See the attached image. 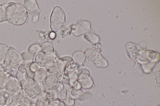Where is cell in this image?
<instances>
[{
	"mask_svg": "<svg viewBox=\"0 0 160 106\" xmlns=\"http://www.w3.org/2000/svg\"><path fill=\"white\" fill-rule=\"evenodd\" d=\"M27 9L22 4L15 3L8 6L6 11L7 21L16 25H21L26 22L28 17Z\"/></svg>",
	"mask_w": 160,
	"mask_h": 106,
	"instance_id": "obj_1",
	"label": "cell"
},
{
	"mask_svg": "<svg viewBox=\"0 0 160 106\" xmlns=\"http://www.w3.org/2000/svg\"><path fill=\"white\" fill-rule=\"evenodd\" d=\"M50 27L52 31L56 32L65 25L66 14L63 10L59 6L53 9L50 18Z\"/></svg>",
	"mask_w": 160,
	"mask_h": 106,
	"instance_id": "obj_2",
	"label": "cell"
},
{
	"mask_svg": "<svg viewBox=\"0 0 160 106\" xmlns=\"http://www.w3.org/2000/svg\"><path fill=\"white\" fill-rule=\"evenodd\" d=\"M19 83L23 92L30 99L39 94L40 90L39 84L27 75Z\"/></svg>",
	"mask_w": 160,
	"mask_h": 106,
	"instance_id": "obj_3",
	"label": "cell"
},
{
	"mask_svg": "<svg viewBox=\"0 0 160 106\" xmlns=\"http://www.w3.org/2000/svg\"><path fill=\"white\" fill-rule=\"evenodd\" d=\"M86 58L92 61L97 67L105 68L108 66L107 61L98 51L92 48H87L84 52Z\"/></svg>",
	"mask_w": 160,
	"mask_h": 106,
	"instance_id": "obj_4",
	"label": "cell"
},
{
	"mask_svg": "<svg viewBox=\"0 0 160 106\" xmlns=\"http://www.w3.org/2000/svg\"><path fill=\"white\" fill-rule=\"evenodd\" d=\"M22 62L19 53L13 46H9L8 57L3 63L11 69H16L18 68Z\"/></svg>",
	"mask_w": 160,
	"mask_h": 106,
	"instance_id": "obj_5",
	"label": "cell"
},
{
	"mask_svg": "<svg viewBox=\"0 0 160 106\" xmlns=\"http://www.w3.org/2000/svg\"><path fill=\"white\" fill-rule=\"evenodd\" d=\"M23 6L30 12V14L32 18V22L35 23L39 20L40 10L35 0H24Z\"/></svg>",
	"mask_w": 160,
	"mask_h": 106,
	"instance_id": "obj_6",
	"label": "cell"
},
{
	"mask_svg": "<svg viewBox=\"0 0 160 106\" xmlns=\"http://www.w3.org/2000/svg\"><path fill=\"white\" fill-rule=\"evenodd\" d=\"M57 58L53 53L45 54L39 53L35 57V62L40 67H45L47 66L55 63Z\"/></svg>",
	"mask_w": 160,
	"mask_h": 106,
	"instance_id": "obj_7",
	"label": "cell"
},
{
	"mask_svg": "<svg viewBox=\"0 0 160 106\" xmlns=\"http://www.w3.org/2000/svg\"><path fill=\"white\" fill-rule=\"evenodd\" d=\"M90 29L91 24L90 22L78 19L76 21V25L72 30V33L75 36H79L84 34Z\"/></svg>",
	"mask_w": 160,
	"mask_h": 106,
	"instance_id": "obj_8",
	"label": "cell"
},
{
	"mask_svg": "<svg viewBox=\"0 0 160 106\" xmlns=\"http://www.w3.org/2000/svg\"><path fill=\"white\" fill-rule=\"evenodd\" d=\"M72 60V57L69 55L63 56L56 59L55 63L58 66V71L55 75L57 80H62L67 64Z\"/></svg>",
	"mask_w": 160,
	"mask_h": 106,
	"instance_id": "obj_9",
	"label": "cell"
},
{
	"mask_svg": "<svg viewBox=\"0 0 160 106\" xmlns=\"http://www.w3.org/2000/svg\"><path fill=\"white\" fill-rule=\"evenodd\" d=\"M64 86L62 80H57L56 83L53 86L47 90L48 98L52 99H57L59 91Z\"/></svg>",
	"mask_w": 160,
	"mask_h": 106,
	"instance_id": "obj_10",
	"label": "cell"
},
{
	"mask_svg": "<svg viewBox=\"0 0 160 106\" xmlns=\"http://www.w3.org/2000/svg\"><path fill=\"white\" fill-rule=\"evenodd\" d=\"M23 92V90L21 87L17 90L9 92V96L7 106H16L18 105Z\"/></svg>",
	"mask_w": 160,
	"mask_h": 106,
	"instance_id": "obj_11",
	"label": "cell"
},
{
	"mask_svg": "<svg viewBox=\"0 0 160 106\" xmlns=\"http://www.w3.org/2000/svg\"><path fill=\"white\" fill-rule=\"evenodd\" d=\"M21 87L19 82L17 78L13 76H11L6 82L4 88L9 93Z\"/></svg>",
	"mask_w": 160,
	"mask_h": 106,
	"instance_id": "obj_12",
	"label": "cell"
},
{
	"mask_svg": "<svg viewBox=\"0 0 160 106\" xmlns=\"http://www.w3.org/2000/svg\"><path fill=\"white\" fill-rule=\"evenodd\" d=\"M5 65L3 63L0 64V90L5 89V85L11 76L5 71Z\"/></svg>",
	"mask_w": 160,
	"mask_h": 106,
	"instance_id": "obj_13",
	"label": "cell"
},
{
	"mask_svg": "<svg viewBox=\"0 0 160 106\" xmlns=\"http://www.w3.org/2000/svg\"><path fill=\"white\" fill-rule=\"evenodd\" d=\"M139 49L135 44L131 42H128L126 45V52L127 55L131 59L136 58Z\"/></svg>",
	"mask_w": 160,
	"mask_h": 106,
	"instance_id": "obj_14",
	"label": "cell"
},
{
	"mask_svg": "<svg viewBox=\"0 0 160 106\" xmlns=\"http://www.w3.org/2000/svg\"><path fill=\"white\" fill-rule=\"evenodd\" d=\"M57 79L55 75H48L43 81L39 83L40 85L45 90L53 86L56 83Z\"/></svg>",
	"mask_w": 160,
	"mask_h": 106,
	"instance_id": "obj_15",
	"label": "cell"
},
{
	"mask_svg": "<svg viewBox=\"0 0 160 106\" xmlns=\"http://www.w3.org/2000/svg\"><path fill=\"white\" fill-rule=\"evenodd\" d=\"M81 66L77 64L72 60L68 62L65 67L62 81L65 79L69 73L77 71Z\"/></svg>",
	"mask_w": 160,
	"mask_h": 106,
	"instance_id": "obj_16",
	"label": "cell"
},
{
	"mask_svg": "<svg viewBox=\"0 0 160 106\" xmlns=\"http://www.w3.org/2000/svg\"><path fill=\"white\" fill-rule=\"evenodd\" d=\"M84 38L87 41L93 44L98 43L100 40L99 36L95 34L94 30L91 28L84 34Z\"/></svg>",
	"mask_w": 160,
	"mask_h": 106,
	"instance_id": "obj_17",
	"label": "cell"
},
{
	"mask_svg": "<svg viewBox=\"0 0 160 106\" xmlns=\"http://www.w3.org/2000/svg\"><path fill=\"white\" fill-rule=\"evenodd\" d=\"M48 73L44 67H40L34 73L33 79L37 83H42L47 76Z\"/></svg>",
	"mask_w": 160,
	"mask_h": 106,
	"instance_id": "obj_18",
	"label": "cell"
},
{
	"mask_svg": "<svg viewBox=\"0 0 160 106\" xmlns=\"http://www.w3.org/2000/svg\"><path fill=\"white\" fill-rule=\"evenodd\" d=\"M72 57V60L80 66L85 62L86 58L84 53L81 51H75Z\"/></svg>",
	"mask_w": 160,
	"mask_h": 106,
	"instance_id": "obj_19",
	"label": "cell"
},
{
	"mask_svg": "<svg viewBox=\"0 0 160 106\" xmlns=\"http://www.w3.org/2000/svg\"><path fill=\"white\" fill-rule=\"evenodd\" d=\"M78 80L80 83L82 88L84 89H89L92 87L94 84L93 81L90 76Z\"/></svg>",
	"mask_w": 160,
	"mask_h": 106,
	"instance_id": "obj_20",
	"label": "cell"
},
{
	"mask_svg": "<svg viewBox=\"0 0 160 106\" xmlns=\"http://www.w3.org/2000/svg\"><path fill=\"white\" fill-rule=\"evenodd\" d=\"M9 47L6 44L0 43V64L6 60L8 54Z\"/></svg>",
	"mask_w": 160,
	"mask_h": 106,
	"instance_id": "obj_21",
	"label": "cell"
},
{
	"mask_svg": "<svg viewBox=\"0 0 160 106\" xmlns=\"http://www.w3.org/2000/svg\"><path fill=\"white\" fill-rule=\"evenodd\" d=\"M15 2L11 1L0 5V23L7 21L6 17V11L7 8Z\"/></svg>",
	"mask_w": 160,
	"mask_h": 106,
	"instance_id": "obj_22",
	"label": "cell"
},
{
	"mask_svg": "<svg viewBox=\"0 0 160 106\" xmlns=\"http://www.w3.org/2000/svg\"><path fill=\"white\" fill-rule=\"evenodd\" d=\"M54 48L52 44L49 42H46L43 43L40 47L41 53L45 54H51L53 53Z\"/></svg>",
	"mask_w": 160,
	"mask_h": 106,
	"instance_id": "obj_23",
	"label": "cell"
},
{
	"mask_svg": "<svg viewBox=\"0 0 160 106\" xmlns=\"http://www.w3.org/2000/svg\"><path fill=\"white\" fill-rule=\"evenodd\" d=\"M9 93L5 89L0 90V106H7Z\"/></svg>",
	"mask_w": 160,
	"mask_h": 106,
	"instance_id": "obj_24",
	"label": "cell"
},
{
	"mask_svg": "<svg viewBox=\"0 0 160 106\" xmlns=\"http://www.w3.org/2000/svg\"><path fill=\"white\" fill-rule=\"evenodd\" d=\"M27 51L34 57L40 52V47L37 44H32L28 46Z\"/></svg>",
	"mask_w": 160,
	"mask_h": 106,
	"instance_id": "obj_25",
	"label": "cell"
},
{
	"mask_svg": "<svg viewBox=\"0 0 160 106\" xmlns=\"http://www.w3.org/2000/svg\"><path fill=\"white\" fill-rule=\"evenodd\" d=\"M26 75V69L24 66L21 64L18 68L16 78L19 82L25 78Z\"/></svg>",
	"mask_w": 160,
	"mask_h": 106,
	"instance_id": "obj_26",
	"label": "cell"
},
{
	"mask_svg": "<svg viewBox=\"0 0 160 106\" xmlns=\"http://www.w3.org/2000/svg\"><path fill=\"white\" fill-rule=\"evenodd\" d=\"M26 69H30L35 73L40 68V67L34 61H32L26 63H22Z\"/></svg>",
	"mask_w": 160,
	"mask_h": 106,
	"instance_id": "obj_27",
	"label": "cell"
},
{
	"mask_svg": "<svg viewBox=\"0 0 160 106\" xmlns=\"http://www.w3.org/2000/svg\"><path fill=\"white\" fill-rule=\"evenodd\" d=\"M31 99L23 92L18 105L16 106H30Z\"/></svg>",
	"mask_w": 160,
	"mask_h": 106,
	"instance_id": "obj_28",
	"label": "cell"
},
{
	"mask_svg": "<svg viewBox=\"0 0 160 106\" xmlns=\"http://www.w3.org/2000/svg\"><path fill=\"white\" fill-rule=\"evenodd\" d=\"M93 93L90 90L82 92L79 98L77 99L81 102H83L90 99L92 97Z\"/></svg>",
	"mask_w": 160,
	"mask_h": 106,
	"instance_id": "obj_29",
	"label": "cell"
},
{
	"mask_svg": "<svg viewBox=\"0 0 160 106\" xmlns=\"http://www.w3.org/2000/svg\"><path fill=\"white\" fill-rule=\"evenodd\" d=\"M48 73L55 75L58 71V67L56 63H54L44 67Z\"/></svg>",
	"mask_w": 160,
	"mask_h": 106,
	"instance_id": "obj_30",
	"label": "cell"
},
{
	"mask_svg": "<svg viewBox=\"0 0 160 106\" xmlns=\"http://www.w3.org/2000/svg\"><path fill=\"white\" fill-rule=\"evenodd\" d=\"M20 54L22 61V63H26L32 61L34 57L27 51L22 52Z\"/></svg>",
	"mask_w": 160,
	"mask_h": 106,
	"instance_id": "obj_31",
	"label": "cell"
},
{
	"mask_svg": "<svg viewBox=\"0 0 160 106\" xmlns=\"http://www.w3.org/2000/svg\"><path fill=\"white\" fill-rule=\"evenodd\" d=\"M65 79L68 80V84L71 86V87L77 89H81L82 88L80 83L77 78H66Z\"/></svg>",
	"mask_w": 160,
	"mask_h": 106,
	"instance_id": "obj_32",
	"label": "cell"
},
{
	"mask_svg": "<svg viewBox=\"0 0 160 106\" xmlns=\"http://www.w3.org/2000/svg\"><path fill=\"white\" fill-rule=\"evenodd\" d=\"M77 80H79L90 76L89 71L86 68H80L77 71Z\"/></svg>",
	"mask_w": 160,
	"mask_h": 106,
	"instance_id": "obj_33",
	"label": "cell"
},
{
	"mask_svg": "<svg viewBox=\"0 0 160 106\" xmlns=\"http://www.w3.org/2000/svg\"><path fill=\"white\" fill-rule=\"evenodd\" d=\"M82 91L81 89H77L71 87L69 91V94L74 99H78Z\"/></svg>",
	"mask_w": 160,
	"mask_h": 106,
	"instance_id": "obj_34",
	"label": "cell"
},
{
	"mask_svg": "<svg viewBox=\"0 0 160 106\" xmlns=\"http://www.w3.org/2000/svg\"><path fill=\"white\" fill-rule=\"evenodd\" d=\"M68 89L66 86H64L63 88L59 91L57 97L58 100H65L66 97Z\"/></svg>",
	"mask_w": 160,
	"mask_h": 106,
	"instance_id": "obj_35",
	"label": "cell"
},
{
	"mask_svg": "<svg viewBox=\"0 0 160 106\" xmlns=\"http://www.w3.org/2000/svg\"><path fill=\"white\" fill-rule=\"evenodd\" d=\"M65 103L67 106H72L74 103V99L70 95L69 90L65 99Z\"/></svg>",
	"mask_w": 160,
	"mask_h": 106,
	"instance_id": "obj_36",
	"label": "cell"
},
{
	"mask_svg": "<svg viewBox=\"0 0 160 106\" xmlns=\"http://www.w3.org/2000/svg\"><path fill=\"white\" fill-rule=\"evenodd\" d=\"M102 44L100 43L93 44L92 45V48L95 49L98 52L101 50Z\"/></svg>",
	"mask_w": 160,
	"mask_h": 106,
	"instance_id": "obj_37",
	"label": "cell"
},
{
	"mask_svg": "<svg viewBox=\"0 0 160 106\" xmlns=\"http://www.w3.org/2000/svg\"><path fill=\"white\" fill-rule=\"evenodd\" d=\"M154 76L155 79L157 84L159 87L160 86V71L156 72L154 74Z\"/></svg>",
	"mask_w": 160,
	"mask_h": 106,
	"instance_id": "obj_38",
	"label": "cell"
},
{
	"mask_svg": "<svg viewBox=\"0 0 160 106\" xmlns=\"http://www.w3.org/2000/svg\"><path fill=\"white\" fill-rule=\"evenodd\" d=\"M26 69V74L27 76L29 78L33 79L34 73L28 69Z\"/></svg>",
	"mask_w": 160,
	"mask_h": 106,
	"instance_id": "obj_39",
	"label": "cell"
},
{
	"mask_svg": "<svg viewBox=\"0 0 160 106\" xmlns=\"http://www.w3.org/2000/svg\"><path fill=\"white\" fill-rule=\"evenodd\" d=\"M48 36L51 39H54L56 37V34L55 32L52 31L49 33Z\"/></svg>",
	"mask_w": 160,
	"mask_h": 106,
	"instance_id": "obj_40",
	"label": "cell"
},
{
	"mask_svg": "<svg viewBox=\"0 0 160 106\" xmlns=\"http://www.w3.org/2000/svg\"><path fill=\"white\" fill-rule=\"evenodd\" d=\"M57 106H67L65 104V103L62 101H59L57 105Z\"/></svg>",
	"mask_w": 160,
	"mask_h": 106,
	"instance_id": "obj_41",
	"label": "cell"
},
{
	"mask_svg": "<svg viewBox=\"0 0 160 106\" xmlns=\"http://www.w3.org/2000/svg\"><path fill=\"white\" fill-rule=\"evenodd\" d=\"M30 106H36V105H33V106L30 105Z\"/></svg>",
	"mask_w": 160,
	"mask_h": 106,
	"instance_id": "obj_42",
	"label": "cell"
},
{
	"mask_svg": "<svg viewBox=\"0 0 160 106\" xmlns=\"http://www.w3.org/2000/svg\"></svg>",
	"mask_w": 160,
	"mask_h": 106,
	"instance_id": "obj_43",
	"label": "cell"
}]
</instances>
